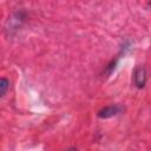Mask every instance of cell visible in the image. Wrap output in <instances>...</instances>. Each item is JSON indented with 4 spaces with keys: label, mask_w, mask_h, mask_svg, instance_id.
Wrapping results in <instances>:
<instances>
[{
    "label": "cell",
    "mask_w": 151,
    "mask_h": 151,
    "mask_svg": "<svg viewBox=\"0 0 151 151\" xmlns=\"http://www.w3.org/2000/svg\"><path fill=\"white\" fill-rule=\"evenodd\" d=\"M122 112V107L118 105H111V106H106L104 109H101L98 112V117L99 118H110L113 116H117L118 113Z\"/></svg>",
    "instance_id": "7a4b0ae2"
},
{
    "label": "cell",
    "mask_w": 151,
    "mask_h": 151,
    "mask_svg": "<svg viewBox=\"0 0 151 151\" xmlns=\"http://www.w3.org/2000/svg\"><path fill=\"white\" fill-rule=\"evenodd\" d=\"M9 87V81L6 78H0V98L7 92Z\"/></svg>",
    "instance_id": "3957f363"
},
{
    "label": "cell",
    "mask_w": 151,
    "mask_h": 151,
    "mask_svg": "<svg viewBox=\"0 0 151 151\" xmlns=\"http://www.w3.org/2000/svg\"><path fill=\"white\" fill-rule=\"evenodd\" d=\"M133 81L138 88H143L146 83V71L143 66H138L133 72Z\"/></svg>",
    "instance_id": "6da1fadb"
}]
</instances>
